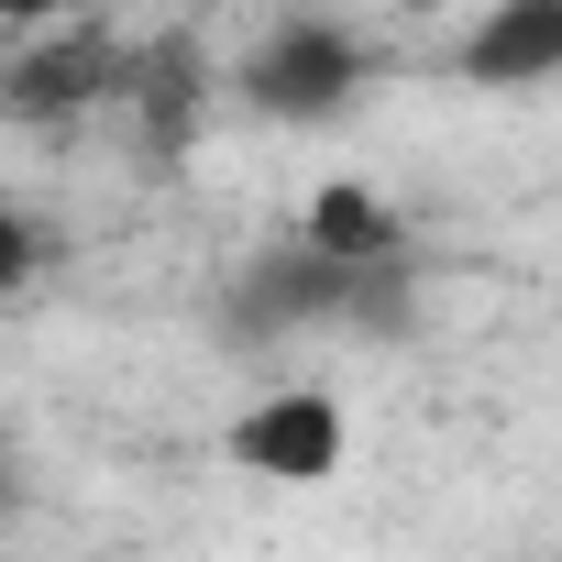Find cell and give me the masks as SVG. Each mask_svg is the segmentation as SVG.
Returning <instances> with one entry per match:
<instances>
[{
    "label": "cell",
    "instance_id": "cell-1",
    "mask_svg": "<svg viewBox=\"0 0 562 562\" xmlns=\"http://www.w3.org/2000/svg\"><path fill=\"white\" fill-rule=\"evenodd\" d=\"M364 89V45L342 23H276L254 56H243V100L265 122H331L342 100Z\"/></svg>",
    "mask_w": 562,
    "mask_h": 562
},
{
    "label": "cell",
    "instance_id": "cell-2",
    "mask_svg": "<svg viewBox=\"0 0 562 562\" xmlns=\"http://www.w3.org/2000/svg\"><path fill=\"white\" fill-rule=\"evenodd\" d=\"M375 276L386 265H342V254H321L310 232L288 243V254H265L254 276H243V288H232V331L243 342H276V331H310V321H342V299H364L375 288Z\"/></svg>",
    "mask_w": 562,
    "mask_h": 562
},
{
    "label": "cell",
    "instance_id": "cell-3",
    "mask_svg": "<svg viewBox=\"0 0 562 562\" xmlns=\"http://www.w3.org/2000/svg\"><path fill=\"white\" fill-rule=\"evenodd\" d=\"M111 89H133V56L111 45V34H45V45H23L12 67H0V111L12 122H78V111H100Z\"/></svg>",
    "mask_w": 562,
    "mask_h": 562
},
{
    "label": "cell",
    "instance_id": "cell-4",
    "mask_svg": "<svg viewBox=\"0 0 562 562\" xmlns=\"http://www.w3.org/2000/svg\"><path fill=\"white\" fill-rule=\"evenodd\" d=\"M232 452H243L254 474H276V485H321V474L342 463V408H331L321 386H288V397H265V408L232 419Z\"/></svg>",
    "mask_w": 562,
    "mask_h": 562
},
{
    "label": "cell",
    "instance_id": "cell-5",
    "mask_svg": "<svg viewBox=\"0 0 562 562\" xmlns=\"http://www.w3.org/2000/svg\"><path fill=\"white\" fill-rule=\"evenodd\" d=\"M463 78L474 89H529V78H562V0H496L485 34L463 45Z\"/></svg>",
    "mask_w": 562,
    "mask_h": 562
},
{
    "label": "cell",
    "instance_id": "cell-6",
    "mask_svg": "<svg viewBox=\"0 0 562 562\" xmlns=\"http://www.w3.org/2000/svg\"><path fill=\"white\" fill-rule=\"evenodd\" d=\"M299 232H310L321 254H342V265H397V243H408V232H397V210H386L375 188H321Z\"/></svg>",
    "mask_w": 562,
    "mask_h": 562
},
{
    "label": "cell",
    "instance_id": "cell-7",
    "mask_svg": "<svg viewBox=\"0 0 562 562\" xmlns=\"http://www.w3.org/2000/svg\"><path fill=\"white\" fill-rule=\"evenodd\" d=\"M133 100H144V122H155V155H188V133H199V45H155V56H133Z\"/></svg>",
    "mask_w": 562,
    "mask_h": 562
},
{
    "label": "cell",
    "instance_id": "cell-8",
    "mask_svg": "<svg viewBox=\"0 0 562 562\" xmlns=\"http://www.w3.org/2000/svg\"><path fill=\"white\" fill-rule=\"evenodd\" d=\"M23 276H34V221H23V210H0V299H12Z\"/></svg>",
    "mask_w": 562,
    "mask_h": 562
},
{
    "label": "cell",
    "instance_id": "cell-9",
    "mask_svg": "<svg viewBox=\"0 0 562 562\" xmlns=\"http://www.w3.org/2000/svg\"><path fill=\"white\" fill-rule=\"evenodd\" d=\"M67 12H89V0H0V23H67Z\"/></svg>",
    "mask_w": 562,
    "mask_h": 562
},
{
    "label": "cell",
    "instance_id": "cell-10",
    "mask_svg": "<svg viewBox=\"0 0 562 562\" xmlns=\"http://www.w3.org/2000/svg\"><path fill=\"white\" fill-rule=\"evenodd\" d=\"M408 12H441V0H408Z\"/></svg>",
    "mask_w": 562,
    "mask_h": 562
}]
</instances>
